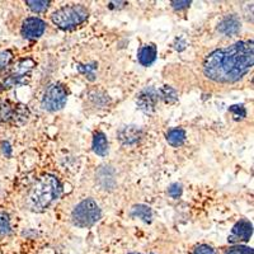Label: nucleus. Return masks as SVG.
I'll list each match as a JSON object with an SVG mask.
<instances>
[{"label": "nucleus", "instance_id": "12", "mask_svg": "<svg viewBox=\"0 0 254 254\" xmlns=\"http://www.w3.org/2000/svg\"><path fill=\"white\" fill-rule=\"evenodd\" d=\"M142 132L137 126H125L119 131V139L124 145H133L139 141Z\"/></svg>", "mask_w": 254, "mask_h": 254}, {"label": "nucleus", "instance_id": "5", "mask_svg": "<svg viewBox=\"0 0 254 254\" xmlns=\"http://www.w3.org/2000/svg\"><path fill=\"white\" fill-rule=\"evenodd\" d=\"M67 99V92L64 85L55 83L49 85L41 102V107L49 112H56L65 107Z\"/></svg>", "mask_w": 254, "mask_h": 254}, {"label": "nucleus", "instance_id": "26", "mask_svg": "<svg viewBox=\"0 0 254 254\" xmlns=\"http://www.w3.org/2000/svg\"><path fill=\"white\" fill-rule=\"evenodd\" d=\"M190 5V1H188V0H186V1H172V6H173L174 9H178V10L188 8Z\"/></svg>", "mask_w": 254, "mask_h": 254}, {"label": "nucleus", "instance_id": "17", "mask_svg": "<svg viewBox=\"0 0 254 254\" xmlns=\"http://www.w3.org/2000/svg\"><path fill=\"white\" fill-rule=\"evenodd\" d=\"M159 98H162L165 103H174L178 99V93L174 88L169 87V85H164L163 88H160V90L158 92Z\"/></svg>", "mask_w": 254, "mask_h": 254}, {"label": "nucleus", "instance_id": "4", "mask_svg": "<svg viewBox=\"0 0 254 254\" xmlns=\"http://www.w3.org/2000/svg\"><path fill=\"white\" fill-rule=\"evenodd\" d=\"M101 208L94 199L85 198L72 210L71 221L78 228H90L101 220Z\"/></svg>", "mask_w": 254, "mask_h": 254}, {"label": "nucleus", "instance_id": "3", "mask_svg": "<svg viewBox=\"0 0 254 254\" xmlns=\"http://www.w3.org/2000/svg\"><path fill=\"white\" fill-rule=\"evenodd\" d=\"M89 12L88 9L80 4H72L66 5L56 10L51 15L52 23L60 29H71L79 26L88 19Z\"/></svg>", "mask_w": 254, "mask_h": 254}, {"label": "nucleus", "instance_id": "20", "mask_svg": "<svg viewBox=\"0 0 254 254\" xmlns=\"http://www.w3.org/2000/svg\"><path fill=\"white\" fill-rule=\"evenodd\" d=\"M12 59H13L12 51L6 50V51L0 52V71H4V70L9 66V64H10Z\"/></svg>", "mask_w": 254, "mask_h": 254}, {"label": "nucleus", "instance_id": "10", "mask_svg": "<svg viewBox=\"0 0 254 254\" xmlns=\"http://www.w3.org/2000/svg\"><path fill=\"white\" fill-rule=\"evenodd\" d=\"M158 99V90L150 87L140 92V94L137 95V99H136V103H137V107L144 111L145 113H150L155 110Z\"/></svg>", "mask_w": 254, "mask_h": 254}, {"label": "nucleus", "instance_id": "2", "mask_svg": "<svg viewBox=\"0 0 254 254\" xmlns=\"http://www.w3.org/2000/svg\"><path fill=\"white\" fill-rule=\"evenodd\" d=\"M61 185L52 174L41 177L29 190L27 196V207L33 212H42L49 208L60 197Z\"/></svg>", "mask_w": 254, "mask_h": 254}, {"label": "nucleus", "instance_id": "23", "mask_svg": "<svg viewBox=\"0 0 254 254\" xmlns=\"http://www.w3.org/2000/svg\"><path fill=\"white\" fill-rule=\"evenodd\" d=\"M225 254H253V249L246 246H235L228 249Z\"/></svg>", "mask_w": 254, "mask_h": 254}, {"label": "nucleus", "instance_id": "28", "mask_svg": "<svg viewBox=\"0 0 254 254\" xmlns=\"http://www.w3.org/2000/svg\"><path fill=\"white\" fill-rule=\"evenodd\" d=\"M1 151H3V154L5 156H10L12 155V147H10V145H9V142H3L1 144Z\"/></svg>", "mask_w": 254, "mask_h": 254}, {"label": "nucleus", "instance_id": "1", "mask_svg": "<svg viewBox=\"0 0 254 254\" xmlns=\"http://www.w3.org/2000/svg\"><path fill=\"white\" fill-rule=\"evenodd\" d=\"M253 63V41H239L226 49L211 52L203 61V74L216 83H235L248 74Z\"/></svg>", "mask_w": 254, "mask_h": 254}, {"label": "nucleus", "instance_id": "11", "mask_svg": "<svg viewBox=\"0 0 254 254\" xmlns=\"http://www.w3.org/2000/svg\"><path fill=\"white\" fill-rule=\"evenodd\" d=\"M242 22L237 15H228L217 26V31L224 36H235L239 33Z\"/></svg>", "mask_w": 254, "mask_h": 254}, {"label": "nucleus", "instance_id": "8", "mask_svg": "<svg viewBox=\"0 0 254 254\" xmlns=\"http://www.w3.org/2000/svg\"><path fill=\"white\" fill-rule=\"evenodd\" d=\"M46 23L37 17H29L22 23V36L27 40H37L45 33Z\"/></svg>", "mask_w": 254, "mask_h": 254}, {"label": "nucleus", "instance_id": "7", "mask_svg": "<svg viewBox=\"0 0 254 254\" xmlns=\"http://www.w3.org/2000/svg\"><path fill=\"white\" fill-rule=\"evenodd\" d=\"M28 108L22 106V104L14 106V104L8 101L0 102V124L1 122H9L12 120L14 122H18V124H23L28 119Z\"/></svg>", "mask_w": 254, "mask_h": 254}, {"label": "nucleus", "instance_id": "16", "mask_svg": "<svg viewBox=\"0 0 254 254\" xmlns=\"http://www.w3.org/2000/svg\"><path fill=\"white\" fill-rule=\"evenodd\" d=\"M131 215L133 217L141 219L145 222H151L153 219V212H151L150 207H147L145 205H136L131 208Z\"/></svg>", "mask_w": 254, "mask_h": 254}, {"label": "nucleus", "instance_id": "9", "mask_svg": "<svg viewBox=\"0 0 254 254\" xmlns=\"http://www.w3.org/2000/svg\"><path fill=\"white\" fill-rule=\"evenodd\" d=\"M253 234V225L248 220H239V221L233 226L231 233L229 235V243L237 244V243L248 242Z\"/></svg>", "mask_w": 254, "mask_h": 254}, {"label": "nucleus", "instance_id": "13", "mask_svg": "<svg viewBox=\"0 0 254 254\" xmlns=\"http://www.w3.org/2000/svg\"><path fill=\"white\" fill-rule=\"evenodd\" d=\"M156 55H158V49L154 44L144 45L141 49L139 50V54H137V59H139V63L144 66H150L151 64L155 61Z\"/></svg>", "mask_w": 254, "mask_h": 254}, {"label": "nucleus", "instance_id": "18", "mask_svg": "<svg viewBox=\"0 0 254 254\" xmlns=\"http://www.w3.org/2000/svg\"><path fill=\"white\" fill-rule=\"evenodd\" d=\"M26 4L29 6L32 12L42 13L49 8L50 1L49 0H27Z\"/></svg>", "mask_w": 254, "mask_h": 254}, {"label": "nucleus", "instance_id": "15", "mask_svg": "<svg viewBox=\"0 0 254 254\" xmlns=\"http://www.w3.org/2000/svg\"><path fill=\"white\" fill-rule=\"evenodd\" d=\"M167 141L174 147L182 146L186 141V131L183 128H179V127L172 128L167 133Z\"/></svg>", "mask_w": 254, "mask_h": 254}, {"label": "nucleus", "instance_id": "21", "mask_svg": "<svg viewBox=\"0 0 254 254\" xmlns=\"http://www.w3.org/2000/svg\"><path fill=\"white\" fill-rule=\"evenodd\" d=\"M10 233V221L5 212H0V234H9Z\"/></svg>", "mask_w": 254, "mask_h": 254}, {"label": "nucleus", "instance_id": "27", "mask_svg": "<svg viewBox=\"0 0 254 254\" xmlns=\"http://www.w3.org/2000/svg\"><path fill=\"white\" fill-rule=\"evenodd\" d=\"M186 46H187V44H186V41L182 37L177 38L176 44H174V49L178 50V51H183L186 49Z\"/></svg>", "mask_w": 254, "mask_h": 254}, {"label": "nucleus", "instance_id": "14", "mask_svg": "<svg viewBox=\"0 0 254 254\" xmlns=\"http://www.w3.org/2000/svg\"><path fill=\"white\" fill-rule=\"evenodd\" d=\"M93 151L99 156L107 155L108 141L103 132H97L93 137Z\"/></svg>", "mask_w": 254, "mask_h": 254}, {"label": "nucleus", "instance_id": "6", "mask_svg": "<svg viewBox=\"0 0 254 254\" xmlns=\"http://www.w3.org/2000/svg\"><path fill=\"white\" fill-rule=\"evenodd\" d=\"M36 66V63L32 59H24L20 60L19 63L13 67L12 74L4 80V83L0 87L4 88H10L18 85V84H24L26 83V78L31 74L32 69Z\"/></svg>", "mask_w": 254, "mask_h": 254}, {"label": "nucleus", "instance_id": "19", "mask_svg": "<svg viewBox=\"0 0 254 254\" xmlns=\"http://www.w3.org/2000/svg\"><path fill=\"white\" fill-rule=\"evenodd\" d=\"M95 69H97V64H87V65H78V70L83 74V75L87 76L89 80H94L95 79Z\"/></svg>", "mask_w": 254, "mask_h": 254}, {"label": "nucleus", "instance_id": "22", "mask_svg": "<svg viewBox=\"0 0 254 254\" xmlns=\"http://www.w3.org/2000/svg\"><path fill=\"white\" fill-rule=\"evenodd\" d=\"M229 111L231 112V115L234 116L235 120H243L247 116V111L243 104H234L229 108Z\"/></svg>", "mask_w": 254, "mask_h": 254}, {"label": "nucleus", "instance_id": "24", "mask_svg": "<svg viewBox=\"0 0 254 254\" xmlns=\"http://www.w3.org/2000/svg\"><path fill=\"white\" fill-rule=\"evenodd\" d=\"M182 186L179 183H173L171 187L168 188V194L172 197V198H178L182 194Z\"/></svg>", "mask_w": 254, "mask_h": 254}, {"label": "nucleus", "instance_id": "25", "mask_svg": "<svg viewBox=\"0 0 254 254\" xmlns=\"http://www.w3.org/2000/svg\"><path fill=\"white\" fill-rule=\"evenodd\" d=\"M192 254H215V252L211 247L206 246V244H201V246H198L194 249Z\"/></svg>", "mask_w": 254, "mask_h": 254}]
</instances>
